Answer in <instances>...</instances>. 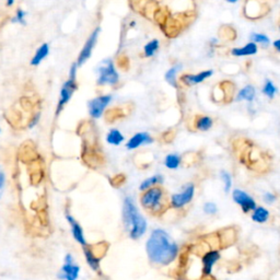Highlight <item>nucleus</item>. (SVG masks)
<instances>
[{"mask_svg": "<svg viewBox=\"0 0 280 280\" xmlns=\"http://www.w3.org/2000/svg\"><path fill=\"white\" fill-rule=\"evenodd\" d=\"M269 217H270L269 210L263 207V206H257V207L250 213V218H252L255 223H259V224L266 223L269 220Z\"/></svg>", "mask_w": 280, "mask_h": 280, "instance_id": "obj_15", "label": "nucleus"}, {"mask_svg": "<svg viewBox=\"0 0 280 280\" xmlns=\"http://www.w3.org/2000/svg\"><path fill=\"white\" fill-rule=\"evenodd\" d=\"M220 179L223 183L225 193H230L231 188H232V176H231L228 171L222 170L220 171Z\"/></svg>", "mask_w": 280, "mask_h": 280, "instance_id": "obj_25", "label": "nucleus"}, {"mask_svg": "<svg viewBox=\"0 0 280 280\" xmlns=\"http://www.w3.org/2000/svg\"><path fill=\"white\" fill-rule=\"evenodd\" d=\"M221 258L219 249H209L201 257V275L203 277L211 276L214 270V266Z\"/></svg>", "mask_w": 280, "mask_h": 280, "instance_id": "obj_8", "label": "nucleus"}, {"mask_svg": "<svg viewBox=\"0 0 280 280\" xmlns=\"http://www.w3.org/2000/svg\"><path fill=\"white\" fill-rule=\"evenodd\" d=\"M85 256L87 259V263L89 264V266L93 269V270H99L100 269V262H101V257L99 255H96V253L91 248L88 247L87 245L85 247Z\"/></svg>", "mask_w": 280, "mask_h": 280, "instance_id": "obj_18", "label": "nucleus"}, {"mask_svg": "<svg viewBox=\"0 0 280 280\" xmlns=\"http://www.w3.org/2000/svg\"><path fill=\"white\" fill-rule=\"evenodd\" d=\"M255 95H256V90H255V88L253 86H247L238 93L237 101L252 102L255 99Z\"/></svg>", "mask_w": 280, "mask_h": 280, "instance_id": "obj_21", "label": "nucleus"}, {"mask_svg": "<svg viewBox=\"0 0 280 280\" xmlns=\"http://www.w3.org/2000/svg\"><path fill=\"white\" fill-rule=\"evenodd\" d=\"M159 50V41L158 40H152L149 43L146 44V46L144 48L145 51V56L146 57H151L154 56L156 52Z\"/></svg>", "mask_w": 280, "mask_h": 280, "instance_id": "obj_26", "label": "nucleus"}, {"mask_svg": "<svg viewBox=\"0 0 280 280\" xmlns=\"http://www.w3.org/2000/svg\"><path fill=\"white\" fill-rule=\"evenodd\" d=\"M139 203L141 207L152 216L162 215L169 206L166 191L161 185L141 191Z\"/></svg>", "mask_w": 280, "mask_h": 280, "instance_id": "obj_3", "label": "nucleus"}, {"mask_svg": "<svg viewBox=\"0 0 280 280\" xmlns=\"http://www.w3.org/2000/svg\"><path fill=\"white\" fill-rule=\"evenodd\" d=\"M123 223L126 232L128 233L129 238L134 241H137L144 237L146 233L148 223L146 218L142 216L139 209L136 207L134 199L129 196L125 197L123 201Z\"/></svg>", "mask_w": 280, "mask_h": 280, "instance_id": "obj_2", "label": "nucleus"}, {"mask_svg": "<svg viewBox=\"0 0 280 280\" xmlns=\"http://www.w3.org/2000/svg\"><path fill=\"white\" fill-rule=\"evenodd\" d=\"M112 101V95H101L94 97L88 103V109H89V114L92 119H100L103 115L107 105Z\"/></svg>", "mask_w": 280, "mask_h": 280, "instance_id": "obj_9", "label": "nucleus"}, {"mask_svg": "<svg viewBox=\"0 0 280 280\" xmlns=\"http://www.w3.org/2000/svg\"><path fill=\"white\" fill-rule=\"evenodd\" d=\"M3 186H4V174L2 172H0V196H1Z\"/></svg>", "mask_w": 280, "mask_h": 280, "instance_id": "obj_32", "label": "nucleus"}, {"mask_svg": "<svg viewBox=\"0 0 280 280\" xmlns=\"http://www.w3.org/2000/svg\"><path fill=\"white\" fill-rule=\"evenodd\" d=\"M80 273V267L73 262L71 255L68 254L65 258V263H63L62 270L58 277L63 280H77L78 276Z\"/></svg>", "mask_w": 280, "mask_h": 280, "instance_id": "obj_10", "label": "nucleus"}, {"mask_svg": "<svg viewBox=\"0 0 280 280\" xmlns=\"http://www.w3.org/2000/svg\"><path fill=\"white\" fill-rule=\"evenodd\" d=\"M213 75H214L213 70H205V71L197 73V75H183L180 78V80L182 83H184L185 86L191 87V86L198 85V83H201L206 79H208V78H210Z\"/></svg>", "mask_w": 280, "mask_h": 280, "instance_id": "obj_13", "label": "nucleus"}, {"mask_svg": "<svg viewBox=\"0 0 280 280\" xmlns=\"http://www.w3.org/2000/svg\"><path fill=\"white\" fill-rule=\"evenodd\" d=\"M125 140L124 135L119 129H111L109 134L106 135V141L107 144L112 146H120Z\"/></svg>", "mask_w": 280, "mask_h": 280, "instance_id": "obj_22", "label": "nucleus"}, {"mask_svg": "<svg viewBox=\"0 0 280 280\" xmlns=\"http://www.w3.org/2000/svg\"><path fill=\"white\" fill-rule=\"evenodd\" d=\"M181 67H182L181 65H176L174 67H172L171 69H169L168 72L165 73V81L173 88H178V79H176V75H178Z\"/></svg>", "mask_w": 280, "mask_h": 280, "instance_id": "obj_24", "label": "nucleus"}, {"mask_svg": "<svg viewBox=\"0 0 280 280\" xmlns=\"http://www.w3.org/2000/svg\"><path fill=\"white\" fill-rule=\"evenodd\" d=\"M225 1H228V2H230V3H235L238 1V0H225Z\"/></svg>", "mask_w": 280, "mask_h": 280, "instance_id": "obj_35", "label": "nucleus"}, {"mask_svg": "<svg viewBox=\"0 0 280 280\" xmlns=\"http://www.w3.org/2000/svg\"><path fill=\"white\" fill-rule=\"evenodd\" d=\"M66 217H67L68 222H69L70 227H71V232H72L73 238H75V240L77 241L78 243H80L81 245H83V247H86L87 241H86L85 233H83V230L81 228V225L78 223L70 215H67Z\"/></svg>", "mask_w": 280, "mask_h": 280, "instance_id": "obj_14", "label": "nucleus"}, {"mask_svg": "<svg viewBox=\"0 0 280 280\" xmlns=\"http://www.w3.org/2000/svg\"><path fill=\"white\" fill-rule=\"evenodd\" d=\"M14 3V0H7V6L9 7H11L12 4Z\"/></svg>", "mask_w": 280, "mask_h": 280, "instance_id": "obj_34", "label": "nucleus"}, {"mask_svg": "<svg viewBox=\"0 0 280 280\" xmlns=\"http://www.w3.org/2000/svg\"><path fill=\"white\" fill-rule=\"evenodd\" d=\"M77 68H78L77 63H73L69 72V79L63 83V86L62 88L60 101H58V105H57V114L62 110V107L70 101L73 92H75L77 89V81H76Z\"/></svg>", "mask_w": 280, "mask_h": 280, "instance_id": "obj_5", "label": "nucleus"}, {"mask_svg": "<svg viewBox=\"0 0 280 280\" xmlns=\"http://www.w3.org/2000/svg\"><path fill=\"white\" fill-rule=\"evenodd\" d=\"M146 253L151 264L169 266L178 258L180 248L165 230L155 229L146 242Z\"/></svg>", "mask_w": 280, "mask_h": 280, "instance_id": "obj_1", "label": "nucleus"}, {"mask_svg": "<svg viewBox=\"0 0 280 280\" xmlns=\"http://www.w3.org/2000/svg\"><path fill=\"white\" fill-rule=\"evenodd\" d=\"M214 126V120L207 115H198L196 116L194 122L195 129L199 131H208Z\"/></svg>", "mask_w": 280, "mask_h": 280, "instance_id": "obj_16", "label": "nucleus"}, {"mask_svg": "<svg viewBox=\"0 0 280 280\" xmlns=\"http://www.w3.org/2000/svg\"><path fill=\"white\" fill-rule=\"evenodd\" d=\"M182 163V158L181 156L176 154H170L165 156L164 159V165L166 169L169 170H176L180 168V165Z\"/></svg>", "mask_w": 280, "mask_h": 280, "instance_id": "obj_23", "label": "nucleus"}, {"mask_svg": "<svg viewBox=\"0 0 280 280\" xmlns=\"http://www.w3.org/2000/svg\"><path fill=\"white\" fill-rule=\"evenodd\" d=\"M154 141H155L154 137H152L149 132L147 131L136 132V134L132 135L131 138L127 141L126 148L128 150H135L138 149L141 146H149Z\"/></svg>", "mask_w": 280, "mask_h": 280, "instance_id": "obj_12", "label": "nucleus"}, {"mask_svg": "<svg viewBox=\"0 0 280 280\" xmlns=\"http://www.w3.org/2000/svg\"><path fill=\"white\" fill-rule=\"evenodd\" d=\"M196 193V186L191 182H187L183 186L179 193H174L170 196L169 206L176 210H182L187 207L193 201Z\"/></svg>", "mask_w": 280, "mask_h": 280, "instance_id": "obj_4", "label": "nucleus"}, {"mask_svg": "<svg viewBox=\"0 0 280 280\" xmlns=\"http://www.w3.org/2000/svg\"><path fill=\"white\" fill-rule=\"evenodd\" d=\"M26 16H27V13L23 10H21V9H19V10L17 11V16L13 19V21L20 23V24H26Z\"/></svg>", "mask_w": 280, "mask_h": 280, "instance_id": "obj_31", "label": "nucleus"}, {"mask_svg": "<svg viewBox=\"0 0 280 280\" xmlns=\"http://www.w3.org/2000/svg\"><path fill=\"white\" fill-rule=\"evenodd\" d=\"M276 93H277V87L270 80L265 81V85L263 87V94L268 96L269 99H273Z\"/></svg>", "mask_w": 280, "mask_h": 280, "instance_id": "obj_27", "label": "nucleus"}, {"mask_svg": "<svg viewBox=\"0 0 280 280\" xmlns=\"http://www.w3.org/2000/svg\"><path fill=\"white\" fill-rule=\"evenodd\" d=\"M276 200H277V196L274 193H270V191H267V193H265L263 195V201L265 204L273 205Z\"/></svg>", "mask_w": 280, "mask_h": 280, "instance_id": "obj_30", "label": "nucleus"}, {"mask_svg": "<svg viewBox=\"0 0 280 280\" xmlns=\"http://www.w3.org/2000/svg\"><path fill=\"white\" fill-rule=\"evenodd\" d=\"M232 199L235 204L242 210V213L248 215L250 214L252 211L257 207V204L255 199L248 194L247 191H244L240 188H235L232 191Z\"/></svg>", "mask_w": 280, "mask_h": 280, "instance_id": "obj_7", "label": "nucleus"}, {"mask_svg": "<svg viewBox=\"0 0 280 280\" xmlns=\"http://www.w3.org/2000/svg\"><path fill=\"white\" fill-rule=\"evenodd\" d=\"M100 31H101L100 28L95 29V30L92 32L90 37L87 40L85 46H83V48H82L80 54H79V57H78V62H77L78 66H82L83 63H85L91 57L92 51H93V48H94V46H95L97 37H99Z\"/></svg>", "mask_w": 280, "mask_h": 280, "instance_id": "obj_11", "label": "nucleus"}, {"mask_svg": "<svg viewBox=\"0 0 280 280\" xmlns=\"http://www.w3.org/2000/svg\"><path fill=\"white\" fill-rule=\"evenodd\" d=\"M97 72H99L97 85L100 86H115L120 80V76L112 61L103 62L99 69H97Z\"/></svg>", "mask_w": 280, "mask_h": 280, "instance_id": "obj_6", "label": "nucleus"}, {"mask_svg": "<svg viewBox=\"0 0 280 280\" xmlns=\"http://www.w3.org/2000/svg\"><path fill=\"white\" fill-rule=\"evenodd\" d=\"M164 182V178L163 175L161 174H156V175H152L150 178L144 180L140 183L139 185V190L140 193L141 191H144L146 189H148L150 187H154V186H158V185H162Z\"/></svg>", "mask_w": 280, "mask_h": 280, "instance_id": "obj_19", "label": "nucleus"}, {"mask_svg": "<svg viewBox=\"0 0 280 280\" xmlns=\"http://www.w3.org/2000/svg\"><path fill=\"white\" fill-rule=\"evenodd\" d=\"M274 47L276 48V50L280 53V38H279V40H277V41H275V42H274Z\"/></svg>", "mask_w": 280, "mask_h": 280, "instance_id": "obj_33", "label": "nucleus"}, {"mask_svg": "<svg viewBox=\"0 0 280 280\" xmlns=\"http://www.w3.org/2000/svg\"><path fill=\"white\" fill-rule=\"evenodd\" d=\"M250 40L254 43H258V44H263L264 46H268L270 40L267 35H265V34L262 33H253L252 35H250Z\"/></svg>", "mask_w": 280, "mask_h": 280, "instance_id": "obj_28", "label": "nucleus"}, {"mask_svg": "<svg viewBox=\"0 0 280 280\" xmlns=\"http://www.w3.org/2000/svg\"><path fill=\"white\" fill-rule=\"evenodd\" d=\"M256 53H257V45H256V43H254V42L248 43L247 45L243 46V47L233 48V50L231 51V54H232L233 56H237V57L252 56V55H255Z\"/></svg>", "mask_w": 280, "mask_h": 280, "instance_id": "obj_17", "label": "nucleus"}, {"mask_svg": "<svg viewBox=\"0 0 280 280\" xmlns=\"http://www.w3.org/2000/svg\"><path fill=\"white\" fill-rule=\"evenodd\" d=\"M203 210L206 215L215 216L216 214L218 213V207H217V205L213 203V201H207V203L204 204Z\"/></svg>", "mask_w": 280, "mask_h": 280, "instance_id": "obj_29", "label": "nucleus"}, {"mask_svg": "<svg viewBox=\"0 0 280 280\" xmlns=\"http://www.w3.org/2000/svg\"><path fill=\"white\" fill-rule=\"evenodd\" d=\"M48 53H50V47H48L47 44H42L35 52V55H34L31 60V65L37 66L38 63H41L43 60H45L48 55Z\"/></svg>", "mask_w": 280, "mask_h": 280, "instance_id": "obj_20", "label": "nucleus"}]
</instances>
